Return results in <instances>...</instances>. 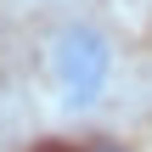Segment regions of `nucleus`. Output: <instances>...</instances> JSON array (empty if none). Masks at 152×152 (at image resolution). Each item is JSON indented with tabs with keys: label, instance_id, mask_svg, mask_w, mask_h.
Listing matches in <instances>:
<instances>
[{
	"label": "nucleus",
	"instance_id": "obj_1",
	"mask_svg": "<svg viewBox=\"0 0 152 152\" xmlns=\"http://www.w3.org/2000/svg\"><path fill=\"white\" fill-rule=\"evenodd\" d=\"M51 79H56V96L68 113H85L107 96V79H113V45L107 34H96L90 23H68L56 39H51Z\"/></svg>",
	"mask_w": 152,
	"mask_h": 152
}]
</instances>
